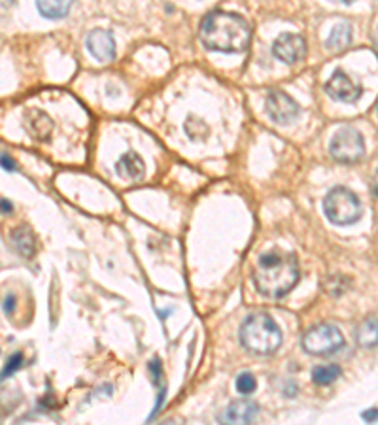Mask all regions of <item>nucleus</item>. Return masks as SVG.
Wrapping results in <instances>:
<instances>
[{"label":"nucleus","instance_id":"f257e3e1","mask_svg":"<svg viewBox=\"0 0 378 425\" xmlns=\"http://www.w3.org/2000/svg\"><path fill=\"white\" fill-rule=\"evenodd\" d=\"M252 280L257 293L269 299L286 297L299 281V265L294 254L282 249H271L257 257Z\"/></svg>","mask_w":378,"mask_h":425},{"label":"nucleus","instance_id":"f03ea898","mask_svg":"<svg viewBox=\"0 0 378 425\" xmlns=\"http://www.w3.org/2000/svg\"><path fill=\"white\" fill-rule=\"evenodd\" d=\"M201 42L212 52L242 53L252 42V29L239 13L214 10L202 20Z\"/></svg>","mask_w":378,"mask_h":425},{"label":"nucleus","instance_id":"7ed1b4c3","mask_svg":"<svg viewBox=\"0 0 378 425\" xmlns=\"http://www.w3.org/2000/svg\"><path fill=\"white\" fill-rule=\"evenodd\" d=\"M242 346L257 355H273L282 346V331L269 314H252L241 327Z\"/></svg>","mask_w":378,"mask_h":425},{"label":"nucleus","instance_id":"20e7f679","mask_svg":"<svg viewBox=\"0 0 378 425\" xmlns=\"http://www.w3.org/2000/svg\"><path fill=\"white\" fill-rule=\"evenodd\" d=\"M324 212L335 225H352L361 217V203L358 195L348 187H335L327 193Z\"/></svg>","mask_w":378,"mask_h":425},{"label":"nucleus","instance_id":"39448f33","mask_svg":"<svg viewBox=\"0 0 378 425\" xmlns=\"http://www.w3.org/2000/svg\"><path fill=\"white\" fill-rule=\"evenodd\" d=\"M303 348L305 352L312 353V355H333L339 350L345 348V337L340 333V329L333 323H318L305 333L303 337Z\"/></svg>","mask_w":378,"mask_h":425},{"label":"nucleus","instance_id":"423d86ee","mask_svg":"<svg viewBox=\"0 0 378 425\" xmlns=\"http://www.w3.org/2000/svg\"><path fill=\"white\" fill-rule=\"evenodd\" d=\"M329 153L335 161L345 164L358 163L365 153V142L358 129L354 127H342L335 132L329 144Z\"/></svg>","mask_w":378,"mask_h":425},{"label":"nucleus","instance_id":"0eeeda50","mask_svg":"<svg viewBox=\"0 0 378 425\" xmlns=\"http://www.w3.org/2000/svg\"><path fill=\"white\" fill-rule=\"evenodd\" d=\"M269 118L278 125H289L299 118V105L284 91H273L265 100Z\"/></svg>","mask_w":378,"mask_h":425},{"label":"nucleus","instance_id":"6e6552de","mask_svg":"<svg viewBox=\"0 0 378 425\" xmlns=\"http://www.w3.org/2000/svg\"><path fill=\"white\" fill-rule=\"evenodd\" d=\"M259 416V405L250 399L231 401L222 412L218 414L220 425H254Z\"/></svg>","mask_w":378,"mask_h":425},{"label":"nucleus","instance_id":"1a4fd4ad","mask_svg":"<svg viewBox=\"0 0 378 425\" xmlns=\"http://www.w3.org/2000/svg\"><path fill=\"white\" fill-rule=\"evenodd\" d=\"M273 53L276 59H280L286 65H295L299 63L305 53H307V42L303 36L294 33H284L274 40Z\"/></svg>","mask_w":378,"mask_h":425},{"label":"nucleus","instance_id":"9d476101","mask_svg":"<svg viewBox=\"0 0 378 425\" xmlns=\"http://www.w3.org/2000/svg\"><path fill=\"white\" fill-rule=\"evenodd\" d=\"M327 95L340 102H356L361 97V87L342 70H335L326 84Z\"/></svg>","mask_w":378,"mask_h":425},{"label":"nucleus","instance_id":"9b49d317","mask_svg":"<svg viewBox=\"0 0 378 425\" xmlns=\"http://www.w3.org/2000/svg\"><path fill=\"white\" fill-rule=\"evenodd\" d=\"M85 46H87V49H89L93 57L100 61V63H110L116 57V40H114V34L110 31H105V29H95V31L87 34Z\"/></svg>","mask_w":378,"mask_h":425},{"label":"nucleus","instance_id":"f8f14e48","mask_svg":"<svg viewBox=\"0 0 378 425\" xmlns=\"http://www.w3.org/2000/svg\"><path fill=\"white\" fill-rule=\"evenodd\" d=\"M23 121H25L27 131L31 132L36 140H42V142L50 140L53 132V121L46 111L36 110V108L27 110L25 116H23Z\"/></svg>","mask_w":378,"mask_h":425},{"label":"nucleus","instance_id":"ddd939ff","mask_svg":"<svg viewBox=\"0 0 378 425\" xmlns=\"http://www.w3.org/2000/svg\"><path fill=\"white\" fill-rule=\"evenodd\" d=\"M116 172H118L123 180H133V182H137V180L144 178L146 164H144L142 157L138 155L137 151H129V153H125L123 157L118 161V164H116Z\"/></svg>","mask_w":378,"mask_h":425},{"label":"nucleus","instance_id":"4468645a","mask_svg":"<svg viewBox=\"0 0 378 425\" xmlns=\"http://www.w3.org/2000/svg\"><path fill=\"white\" fill-rule=\"evenodd\" d=\"M12 244L23 257L33 259L36 254V236H34L31 227H17L12 231Z\"/></svg>","mask_w":378,"mask_h":425},{"label":"nucleus","instance_id":"2eb2a0df","mask_svg":"<svg viewBox=\"0 0 378 425\" xmlns=\"http://www.w3.org/2000/svg\"><path fill=\"white\" fill-rule=\"evenodd\" d=\"M350 42H352V26L348 25V23H339V25L333 26L326 46L331 52H342V49L350 46Z\"/></svg>","mask_w":378,"mask_h":425},{"label":"nucleus","instance_id":"dca6fc26","mask_svg":"<svg viewBox=\"0 0 378 425\" xmlns=\"http://www.w3.org/2000/svg\"><path fill=\"white\" fill-rule=\"evenodd\" d=\"M356 339L363 348L377 346V318H367L356 331Z\"/></svg>","mask_w":378,"mask_h":425},{"label":"nucleus","instance_id":"f3484780","mask_svg":"<svg viewBox=\"0 0 378 425\" xmlns=\"http://www.w3.org/2000/svg\"><path fill=\"white\" fill-rule=\"evenodd\" d=\"M36 8L46 20H63L70 12V2H36Z\"/></svg>","mask_w":378,"mask_h":425},{"label":"nucleus","instance_id":"a211bd4d","mask_svg":"<svg viewBox=\"0 0 378 425\" xmlns=\"http://www.w3.org/2000/svg\"><path fill=\"white\" fill-rule=\"evenodd\" d=\"M342 371H340L339 365H318L312 369V380L318 384V386H329L335 380L339 378Z\"/></svg>","mask_w":378,"mask_h":425},{"label":"nucleus","instance_id":"6ab92c4d","mask_svg":"<svg viewBox=\"0 0 378 425\" xmlns=\"http://www.w3.org/2000/svg\"><path fill=\"white\" fill-rule=\"evenodd\" d=\"M235 386H236V392L241 393V395H250V393L255 392L257 382H255V376L252 373H241L236 376Z\"/></svg>","mask_w":378,"mask_h":425},{"label":"nucleus","instance_id":"aec40b11","mask_svg":"<svg viewBox=\"0 0 378 425\" xmlns=\"http://www.w3.org/2000/svg\"><path fill=\"white\" fill-rule=\"evenodd\" d=\"M23 363H25V357H23V353H13L12 357L6 361V366H4V371L0 373V382H4L6 378H10L12 374H15L17 371H20L21 366H23Z\"/></svg>","mask_w":378,"mask_h":425},{"label":"nucleus","instance_id":"412c9836","mask_svg":"<svg viewBox=\"0 0 378 425\" xmlns=\"http://www.w3.org/2000/svg\"><path fill=\"white\" fill-rule=\"evenodd\" d=\"M0 167L8 170V172H15V170H17V163H15L8 153H2V155H0Z\"/></svg>","mask_w":378,"mask_h":425},{"label":"nucleus","instance_id":"4be33fe9","mask_svg":"<svg viewBox=\"0 0 378 425\" xmlns=\"http://www.w3.org/2000/svg\"><path fill=\"white\" fill-rule=\"evenodd\" d=\"M15 304H17V299H15V295L8 293L6 297H4V312H6L8 316H12L13 310H15Z\"/></svg>","mask_w":378,"mask_h":425},{"label":"nucleus","instance_id":"5701e85b","mask_svg":"<svg viewBox=\"0 0 378 425\" xmlns=\"http://www.w3.org/2000/svg\"><path fill=\"white\" fill-rule=\"evenodd\" d=\"M361 418L365 419L367 424H375V422H377V408H371V410L363 412L361 414Z\"/></svg>","mask_w":378,"mask_h":425},{"label":"nucleus","instance_id":"b1692460","mask_svg":"<svg viewBox=\"0 0 378 425\" xmlns=\"http://www.w3.org/2000/svg\"><path fill=\"white\" fill-rule=\"evenodd\" d=\"M0 212H2V214H12L13 212L12 203H10L8 199H0Z\"/></svg>","mask_w":378,"mask_h":425},{"label":"nucleus","instance_id":"393cba45","mask_svg":"<svg viewBox=\"0 0 378 425\" xmlns=\"http://www.w3.org/2000/svg\"><path fill=\"white\" fill-rule=\"evenodd\" d=\"M163 425H178V424H176V422H172V419H169V422H165Z\"/></svg>","mask_w":378,"mask_h":425}]
</instances>
